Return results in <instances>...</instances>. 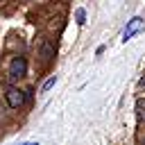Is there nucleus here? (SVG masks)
Instances as JSON below:
<instances>
[{
	"label": "nucleus",
	"instance_id": "nucleus-1",
	"mask_svg": "<svg viewBox=\"0 0 145 145\" xmlns=\"http://www.w3.org/2000/svg\"><path fill=\"white\" fill-rule=\"evenodd\" d=\"M143 27H145V20H143L140 16H134V18L127 23V27L122 29V41H129L131 36H136V34H138Z\"/></svg>",
	"mask_w": 145,
	"mask_h": 145
},
{
	"label": "nucleus",
	"instance_id": "nucleus-2",
	"mask_svg": "<svg viewBox=\"0 0 145 145\" xmlns=\"http://www.w3.org/2000/svg\"><path fill=\"white\" fill-rule=\"evenodd\" d=\"M5 97H7V104H9L11 109H20V106L25 104V93L18 91V88H7Z\"/></svg>",
	"mask_w": 145,
	"mask_h": 145
},
{
	"label": "nucleus",
	"instance_id": "nucleus-3",
	"mask_svg": "<svg viewBox=\"0 0 145 145\" xmlns=\"http://www.w3.org/2000/svg\"><path fill=\"white\" fill-rule=\"evenodd\" d=\"M27 72V61L25 57H14L11 59V66H9V75L11 77H25Z\"/></svg>",
	"mask_w": 145,
	"mask_h": 145
},
{
	"label": "nucleus",
	"instance_id": "nucleus-4",
	"mask_svg": "<svg viewBox=\"0 0 145 145\" xmlns=\"http://www.w3.org/2000/svg\"><path fill=\"white\" fill-rule=\"evenodd\" d=\"M136 116H138L140 122H145V100H143V97L136 100Z\"/></svg>",
	"mask_w": 145,
	"mask_h": 145
},
{
	"label": "nucleus",
	"instance_id": "nucleus-5",
	"mask_svg": "<svg viewBox=\"0 0 145 145\" xmlns=\"http://www.w3.org/2000/svg\"><path fill=\"white\" fill-rule=\"evenodd\" d=\"M75 18H77V25H84V23H86V14H84V9H77Z\"/></svg>",
	"mask_w": 145,
	"mask_h": 145
},
{
	"label": "nucleus",
	"instance_id": "nucleus-6",
	"mask_svg": "<svg viewBox=\"0 0 145 145\" xmlns=\"http://www.w3.org/2000/svg\"><path fill=\"white\" fill-rule=\"evenodd\" d=\"M54 82H57V79H54V77H50V79H48V82H45V84L41 86V93H45V91H50V88L54 86Z\"/></svg>",
	"mask_w": 145,
	"mask_h": 145
},
{
	"label": "nucleus",
	"instance_id": "nucleus-7",
	"mask_svg": "<svg viewBox=\"0 0 145 145\" xmlns=\"http://www.w3.org/2000/svg\"><path fill=\"white\" fill-rule=\"evenodd\" d=\"M138 86H145V77H143V79H140V82H138Z\"/></svg>",
	"mask_w": 145,
	"mask_h": 145
},
{
	"label": "nucleus",
	"instance_id": "nucleus-8",
	"mask_svg": "<svg viewBox=\"0 0 145 145\" xmlns=\"http://www.w3.org/2000/svg\"><path fill=\"white\" fill-rule=\"evenodd\" d=\"M23 145H36V143H23Z\"/></svg>",
	"mask_w": 145,
	"mask_h": 145
}]
</instances>
